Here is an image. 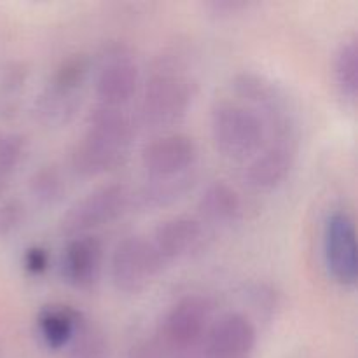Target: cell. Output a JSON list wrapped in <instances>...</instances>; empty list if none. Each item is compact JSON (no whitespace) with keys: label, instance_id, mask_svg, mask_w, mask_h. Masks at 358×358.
Returning a JSON list of instances; mask_svg holds the SVG:
<instances>
[{"label":"cell","instance_id":"obj_15","mask_svg":"<svg viewBox=\"0 0 358 358\" xmlns=\"http://www.w3.org/2000/svg\"><path fill=\"white\" fill-rule=\"evenodd\" d=\"M128 150H122L112 143L84 133L73 145L70 154L72 170L80 177H96L114 170L124 163Z\"/></svg>","mask_w":358,"mask_h":358},{"label":"cell","instance_id":"obj_2","mask_svg":"<svg viewBox=\"0 0 358 358\" xmlns=\"http://www.w3.org/2000/svg\"><path fill=\"white\" fill-rule=\"evenodd\" d=\"M236 100L259 114L268 129V140H297V122L287 91L255 70H241L231 80Z\"/></svg>","mask_w":358,"mask_h":358},{"label":"cell","instance_id":"obj_13","mask_svg":"<svg viewBox=\"0 0 358 358\" xmlns=\"http://www.w3.org/2000/svg\"><path fill=\"white\" fill-rule=\"evenodd\" d=\"M103 257V243L94 234L70 238L62 255L63 280L76 289H91L100 280Z\"/></svg>","mask_w":358,"mask_h":358},{"label":"cell","instance_id":"obj_22","mask_svg":"<svg viewBox=\"0 0 358 358\" xmlns=\"http://www.w3.org/2000/svg\"><path fill=\"white\" fill-rule=\"evenodd\" d=\"M31 198L41 205H56L66 192V182L62 170L56 164H42L30 175L28 180Z\"/></svg>","mask_w":358,"mask_h":358},{"label":"cell","instance_id":"obj_18","mask_svg":"<svg viewBox=\"0 0 358 358\" xmlns=\"http://www.w3.org/2000/svg\"><path fill=\"white\" fill-rule=\"evenodd\" d=\"M84 315L77 308L63 303H52L42 308L37 315V334L52 352L65 350L79 329Z\"/></svg>","mask_w":358,"mask_h":358},{"label":"cell","instance_id":"obj_24","mask_svg":"<svg viewBox=\"0 0 358 358\" xmlns=\"http://www.w3.org/2000/svg\"><path fill=\"white\" fill-rule=\"evenodd\" d=\"M28 152L27 136L17 131L0 129V178L13 173Z\"/></svg>","mask_w":358,"mask_h":358},{"label":"cell","instance_id":"obj_6","mask_svg":"<svg viewBox=\"0 0 358 358\" xmlns=\"http://www.w3.org/2000/svg\"><path fill=\"white\" fill-rule=\"evenodd\" d=\"M94 76V93L98 103L122 107L136 93L140 80L138 65L131 45L112 41L101 48Z\"/></svg>","mask_w":358,"mask_h":358},{"label":"cell","instance_id":"obj_3","mask_svg":"<svg viewBox=\"0 0 358 358\" xmlns=\"http://www.w3.org/2000/svg\"><path fill=\"white\" fill-rule=\"evenodd\" d=\"M217 149L234 161L252 159L268 143V129L255 110L238 100H219L210 110Z\"/></svg>","mask_w":358,"mask_h":358},{"label":"cell","instance_id":"obj_12","mask_svg":"<svg viewBox=\"0 0 358 358\" xmlns=\"http://www.w3.org/2000/svg\"><path fill=\"white\" fill-rule=\"evenodd\" d=\"M205 224L189 215H177L163 220L149 238L157 257L164 266L196 254L205 245Z\"/></svg>","mask_w":358,"mask_h":358},{"label":"cell","instance_id":"obj_11","mask_svg":"<svg viewBox=\"0 0 358 358\" xmlns=\"http://www.w3.org/2000/svg\"><path fill=\"white\" fill-rule=\"evenodd\" d=\"M297 157V140L271 138L252 159L243 171L247 185L254 191L268 192L283 184L292 171Z\"/></svg>","mask_w":358,"mask_h":358},{"label":"cell","instance_id":"obj_25","mask_svg":"<svg viewBox=\"0 0 358 358\" xmlns=\"http://www.w3.org/2000/svg\"><path fill=\"white\" fill-rule=\"evenodd\" d=\"M27 210L20 199H7L0 203V236H10L24 222Z\"/></svg>","mask_w":358,"mask_h":358},{"label":"cell","instance_id":"obj_1","mask_svg":"<svg viewBox=\"0 0 358 358\" xmlns=\"http://www.w3.org/2000/svg\"><path fill=\"white\" fill-rule=\"evenodd\" d=\"M194 94L196 80L185 70L184 52L164 51L143 83L136 121L150 131L171 128L187 115Z\"/></svg>","mask_w":358,"mask_h":358},{"label":"cell","instance_id":"obj_27","mask_svg":"<svg viewBox=\"0 0 358 358\" xmlns=\"http://www.w3.org/2000/svg\"><path fill=\"white\" fill-rule=\"evenodd\" d=\"M21 262H23V268L28 275L41 276L49 268V252L38 245H34V247H28L24 250Z\"/></svg>","mask_w":358,"mask_h":358},{"label":"cell","instance_id":"obj_4","mask_svg":"<svg viewBox=\"0 0 358 358\" xmlns=\"http://www.w3.org/2000/svg\"><path fill=\"white\" fill-rule=\"evenodd\" d=\"M212 322V301L201 294H189L168 310L156 339L166 358H187L203 345Z\"/></svg>","mask_w":358,"mask_h":358},{"label":"cell","instance_id":"obj_7","mask_svg":"<svg viewBox=\"0 0 358 358\" xmlns=\"http://www.w3.org/2000/svg\"><path fill=\"white\" fill-rule=\"evenodd\" d=\"M164 264L145 236H128L115 245L110 280L119 292L140 294L163 271Z\"/></svg>","mask_w":358,"mask_h":358},{"label":"cell","instance_id":"obj_29","mask_svg":"<svg viewBox=\"0 0 358 358\" xmlns=\"http://www.w3.org/2000/svg\"><path fill=\"white\" fill-rule=\"evenodd\" d=\"M250 3L241 2V0H210L205 3V7L208 10H212L213 14H219V16H229V14H236L240 10L248 9Z\"/></svg>","mask_w":358,"mask_h":358},{"label":"cell","instance_id":"obj_8","mask_svg":"<svg viewBox=\"0 0 358 358\" xmlns=\"http://www.w3.org/2000/svg\"><path fill=\"white\" fill-rule=\"evenodd\" d=\"M322 238L329 275L343 287L355 285L358 276L355 219L346 210H334L325 219Z\"/></svg>","mask_w":358,"mask_h":358},{"label":"cell","instance_id":"obj_19","mask_svg":"<svg viewBox=\"0 0 358 358\" xmlns=\"http://www.w3.org/2000/svg\"><path fill=\"white\" fill-rule=\"evenodd\" d=\"M80 107V93L66 91L45 83L34 100V115L41 124L49 128L65 126L76 117Z\"/></svg>","mask_w":358,"mask_h":358},{"label":"cell","instance_id":"obj_30","mask_svg":"<svg viewBox=\"0 0 358 358\" xmlns=\"http://www.w3.org/2000/svg\"><path fill=\"white\" fill-rule=\"evenodd\" d=\"M0 192H2V178H0Z\"/></svg>","mask_w":358,"mask_h":358},{"label":"cell","instance_id":"obj_23","mask_svg":"<svg viewBox=\"0 0 358 358\" xmlns=\"http://www.w3.org/2000/svg\"><path fill=\"white\" fill-rule=\"evenodd\" d=\"M91 70V58L86 52H72L65 56L52 70L48 84L56 87H62L66 91H77L80 93L84 83L87 79V73Z\"/></svg>","mask_w":358,"mask_h":358},{"label":"cell","instance_id":"obj_20","mask_svg":"<svg viewBox=\"0 0 358 358\" xmlns=\"http://www.w3.org/2000/svg\"><path fill=\"white\" fill-rule=\"evenodd\" d=\"M332 73L341 96L348 101H355L358 94V41L355 35L345 38L338 45L332 62Z\"/></svg>","mask_w":358,"mask_h":358},{"label":"cell","instance_id":"obj_17","mask_svg":"<svg viewBox=\"0 0 358 358\" xmlns=\"http://www.w3.org/2000/svg\"><path fill=\"white\" fill-rule=\"evenodd\" d=\"M84 133L129 152L133 135H135V121L122 107L96 103L87 112Z\"/></svg>","mask_w":358,"mask_h":358},{"label":"cell","instance_id":"obj_9","mask_svg":"<svg viewBox=\"0 0 358 358\" xmlns=\"http://www.w3.org/2000/svg\"><path fill=\"white\" fill-rule=\"evenodd\" d=\"M257 343V331L243 313L229 311L215 318L196 358H250Z\"/></svg>","mask_w":358,"mask_h":358},{"label":"cell","instance_id":"obj_26","mask_svg":"<svg viewBox=\"0 0 358 358\" xmlns=\"http://www.w3.org/2000/svg\"><path fill=\"white\" fill-rule=\"evenodd\" d=\"M247 296L250 299L252 308L264 317H271L278 308V294L268 283H255L248 289Z\"/></svg>","mask_w":358,"mask_h":358},{"label":"cell","instance_id":"obj_14","mask_svg":"<svg viewBox=\"0 0 358 358\" xmlns=\"http://www.w3.org/2000/svg\"><path fill=\"white\" fill-rule=\"evenodd\" d=\"M198 178L196 168L175 177H147L138 187L131 189V210H159L184 198Z\"/></svg>","mask_w":358,"mask_h":358},{"label":"cell","instance_id":"obj_28","mask_svg":"<svg viewBox=\"0 0 358 358\" xmlns=\"http://www.w3.org/2000/svg\"><path fill=\"white\" fill-rule=\"evenodd\" d=\"M128 358H166V355H164L159 341L156 338H152L136 343L131 348V352H129Z\"/></svg>","mask_w":358,"mask_h":358},{"label":"cell","instance_id":"obj_21","mask_svg":"<svg viewBox=\"0 0 358 358\" xmlns=\"http://www.w3.org/2000/svg\"><path fill=\"white\" fill-rule=\"evenodd\" d=\"M65 352L66 358H107V336L101 331L100 325H96L94 322L87 320L84 317L73 338L65 346Z\"/></svg>","mask_w":358,"mask_h":358},{"label":"cell","instance_id":"obj_10","mask_svg":"<svg viewBox=\"0 0 358 358\" xmlns=\"http://www.w3.org/2000/svg\"><path fill=\"white\" fill-rule=\"evenodd\" d=\"M140 157L147 177H175L194 170L198 145L185 133H164L147 142Z\"/></svg>","mask_w":358,"mask_h":358},{"label":"cell","instance_id":"obj_16","mask_svg":"<svg viewBox=\"0 0 358 358\" xmlns=\"http://www.w3.org/2000/svg\"><path fill=\"white\" fill-rule=\"evenodd\" d=\"M198 212L203 224L226 227L233 226L243 215V199L236 189L224 180L205 185L198 199Z\"/></svg>","mask_w":358,"mask_h":358},{"label":"cell","instance_id":"obj_5","mask_svg":"<svg viewBox=\"0 0 358 358\" xmlns=\"http://www.w3.org/2000/svg\"><path fill=\"white\" fill-rule=\"evenodd\" d=\"M131 210V189L110 182L77 199L59 219V231L70 238L91 234V231L114 222Z\"/></svg>","mask_w":358,"mask_h":358}]
</instances>
